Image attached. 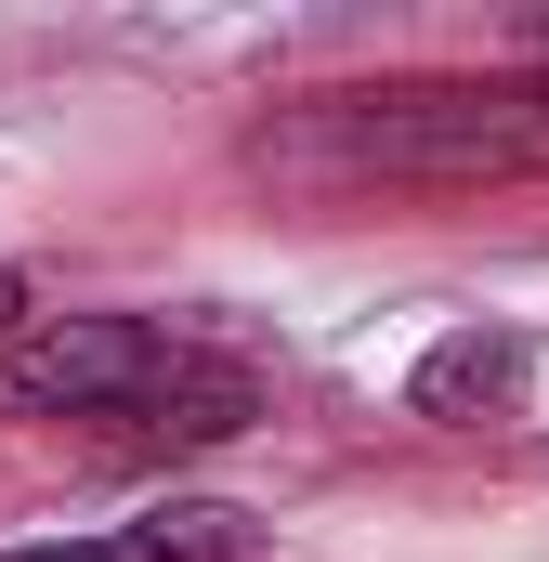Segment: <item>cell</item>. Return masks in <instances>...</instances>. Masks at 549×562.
Listing matches in <instances>:
<instances>
[{
  "mask_svg": "<svg viewBox=\"0 0 549 562\" xmlns=\"http://www.w3.org/2000/svg\"><path fill=\"white\" fill-rule=\"evenodd\" d=\"M0 419H79L105 458L236 445L262 419V367L157 314H40L26 340H0Z\"/></svg>",
  "mask_w": 549,
  "mask_h": 562,
  "instance_id": "6da1fadb",
  "label": "cell"
},
{
  "mask_svg": "<svg viewBox=\"0 0 549 562\" xmlns=\"http://www.w3.org/2000/svg\"><path fill=\"white\" fill-rule=\"evenodd\" d=\"M0 340H26V276H0Z\"/></svg>",
  "mask_w": 549,
  "mask_h": 562,
  "instance_id": "5b68a950",
  "label": "cell"
},
{
  "mask_svg": "<svg viewBox=\"0 0 549 562\" xmlns=\"http://www.w3.org/2000/svg\"><path fill=\"white\" fill-rule=\"evenodd\" d=\"M301 183H537L549 170V66L524 79H393V92H314L249 144Z\"/></svg>",
  "mask_w": 549,
  "mask_h": 562,
  "instance_id": "7a4b0ae2",
  "label": "cell"
},
{
  "mask_svg": "<svg viewBox=\"0 0 549 562\" xmlns=\"http://www.w3.org/2000/svg\"><path fill=\"white\" fill-rule=\"evenodd\" d=\"M0 562H249V510H210V497H170L144 524H105V537H40V550Z\"/></svg>",
  "mask_w": 549,
  "mask_h": 562,
  "instance_id": "277c9868",
  "label": "cell"
},
{
  "mask_svg": "<svg viewBox=\"0 0 549 562\" xmlns=\"http://www.w3.org/2000/svg\"><path fill=\"white\" fill-rule=\"evenodd\" d=\"M524 380H537V353H524L511 327H458V340L418 353L406 406H418V419H445V431H484V419H524Z\"/></svg>",
  "mask_w": 549,
  "mask_h": 562,
  "instance_id": "3957f363",
  "label": "cell"
}]
</instances>
